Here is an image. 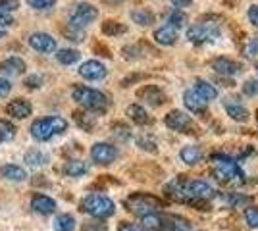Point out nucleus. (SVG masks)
Instances as JSON below:
<instances>
[{"mask_svg": "<svg viewBox=\"0 0 258 231\" xmlns=\"http://www.w3.org/2000/svg\"><path fill=\"white\" fill-rule=\"evenodd\" d=\"M166 195L177 202L187 204H201L216 195L214 187L203 179H173L166 185Z\"/></svg>", "mask_w": 258, "mask_h": 231, "instance_id": "obj_1", "label": "nucleus"}, {"mask_svg": "<svg viewBox=\"0 0 258 231\" xmlns=\"http://www.w3.org/2000/svg\"><path fill=\"white\" fill-rule=\"evenodd\" d=\"M68 129V121L60 116H48V118H39L31 123L29 131L33 139L37 141H50L56 135H62Z\"/></svg>", "mask_w": 258, "mask_h": 231, "instance_id": "obj_2", "label": "nucleus"}, {"mask_svg": "<svg viewBox=\"0 0 258 231\" xmlns=\"http://www.w3.org/2000/svg\"><path fill=\"white\" fill-rule=\"evenodd\" d=\"M212 162V174L216 179L224 181V183H233V181H243V172L233 158H229L226 154H214L210 158Z\"/></svg>", "mask_w": 258, "mask_h": 231, "instance_id": "obj_3", "label": "nucleus"}, {"mask_svg": "<svg viewBox=\"0 0 258 231\" xmlns=\"http://www.w3.org/2000/svg\"><path fill=\"white\" fill-rule=\"evenodd\" d=\"M72 97L76 102H79L83 108L91 112H104L108 108V97L104 93H100L97 89H91V87H83L79 85L72 91Z\"/></svg>", "mask_w": 258, "mask_h": 231, "instance_id": "obj_4", "label": "nucleus"}, {"mask_svg": "<svg viewBox=\"0 0 258 231\" xmlns=\"http://www.w3.org/2000/svg\"><path fill=\"white\" fill-rule=\"evenodd\" d=\"M81 210H83L85 214H89V216L97 218V220H102V218H110V216L114 214L116 204H114L112 198L93 193V195H87V197L81 200Z\"/></svg>", "mask_w": 258, "mask_h": 231, "instance_id": "obj_5", "label": "nucleus"}, {"mask_svg": "<svg viewBox=\"0 0 258 231\" xmlns=\"http://www.w3.org/2000/svg\"><path fill=\"white\" fill-rule=\"evenodd\" d=\"M125 208L135 214V216H149V214H156L162 208V200L147 193H133L131 197L125 198Z\"/></svg>", "mask_w": 258, "mask_h": 231, "instance_id": "obj_6", "label": "nucleus"}, {"mask_svg": "<svg viewBox=\"0 0 258 231\" xmlns=\"http://www.w3.org/2000/svg\"><path fill=\"white\" fill-rule=\"evenodd\" d=\"M218 35H220V23H218V20L212 22V18L201 20L187 29V39L195 44L212 43L218 39Z\"/></svg>", "mask_w": 258, "mask_h": 231, "instance_id": "obj_7", "label": "nucleus"}, {"mask_svg": "<svg viewBox=\"0 0 258 231\" xmlns=\"http://www.w3.org/2000/svg\"><path fill=\"white\" fill-rule=\"evenodd\" d=\"M98 18V10L95 6H91V4H85V2H81V4H76L72 12H70V16H68V20H70V25L68 27H72V29H83L87 27L89 23H93L95 20Z\"/></svg>", "mask_w": 258, "mask_h": 231, "instance_id": "obj_8", "label": "nucleus"}, {"mask_svg": "<svg viewBox=\"0 0 258 231\" xmlns=\"http://www.w3.org/2000/svg\"><path fill=\"white\" fill-rule=\"evenodd\" d=\"M166 125L173 129V131L179 133H195L197 131V125L195 121L191 120V116H187L185 112L181 110H172L168 116H166Z\"/></svg>", "mask_w": 258, "mask_h": 231, "instance_id": "obj_9", "label": "nucleus"}, {"mask_svg": "<svg viewBox=\"0 0 258 231\" xmlns=\"http://www.w3.org/2000/svg\"><path fill=\"white\" fill-rule=\"evenodd\" d=\"M91 158L97 162V164H112L116 158H118V148L114 144L108 143H95L91 148Z\"/></svg>", "mask_w": 258, "mask_h": 231, "instance_id": "obj_10", "label": "nucleus"}, {"mask_svg": "<svg viewBox=\"0 0 258 231\" xmlns=\"http://www.w3.org/2000/svg\"><path fill=\"white\" fill-rule=\"evenodd\" d=\"M79 75L89 79V81H98L106 77V67L98 60H87L79 66Z\"/></svg>", "mask_w": 258, "mask_h": 231, "instance_id": "obj_11", "label": "nucleus"}, {"mask_svg": "<svg viewBox=\"0 0 258 231\" xmlns=\"http://www.w3.org/2000/svg\"><path fill=\"white\" fill-rule=\"evenodd\" d=\"M29 44H31V48H35L37 52H44V54L56 50V39H54L52 35L41 33V31H37V33H33L29 37Z\"/></svg>", "mask_w": 258, "mask_h": 231, "instance_id": "obj_12", "label": "nucleus"}, {"mask_svg": "<svg viewBox=\"0 0 258 231\" xmlns=\"http://www.w3.org/2000/svg\"><path fill=\"white\" fill-rule=\"evenodd\" d=\"M137 97L141 100H145L147 104H151V106H160V104L166 102V95L156 85H145V87H141L137 91Z\"/></svg>", "mask_w": 258, "mask_h": 231, "instance_id": "obj_13", "label": "nucleus"}, {"mask_svg": "<svg viewBox=\"0 0 258 231\" xmlns=\"http://www.w3.org/2000/svg\"><path fill=\"white\" fill-rule=\"evenodd\" d=\"M212 69L220 75H237L241 71V64L231 60V58H226V56H220V58H214L212 60Z\"/></svg>", "mask_w": 258, "mask_h": 231, "instance_id": "obj_14", "label": "nucleus"}, {"mask_svg": "<svg viewBox=\"0 0 258 231\" xmlns=\"http://www.w3.org/2000/svg\"><path fill=\"white\" fill-rule=\"evenodd\" d=\"M224 108H226L227 116L235 121H247L248 120V110L241 104V100L235 97H227L224 100Z\"/></svg>", "mask_w": 258, "mask_h": 231, "instance_id": "obj_15", "label": "nucleus"}, {"mask_svg": "<svg viewBox=\"0 0 258 231\" xmlns=\"http://www.w3.org/2000/svg\"><path fill=\"white\" fill-rule=\"evenodd\" d=\"M6 112H8V116H12V118L23 120V118L31 116L33 106H31V102H27L25 99H16L6 106Z\"/></svg>", "mask_w": 258, "mask_h": 231, "instance_id": "obj_16", "label": "nucleus"}, {"mask_svg": "<svg viewBox=\"0 0 258 231\" xmlns=\"http://www.w3.org/2000/svg\"><path fill=\"white\" fill-rule=\"evenodd\" d=\"M193 225L181 216H162V231H191Z\"/></svg>", "mask_w": 258, "mask_h": 231, "instance_id": "obj_17", "label": "nucleus"}, {"mask_svg": "<svg viewBox=\"0 0 258 231\" xmlns=\"http://www.w3.org/2000/svg\"><path fill=\"white\" fill-rule=\"evenodd\" d=\"M183 102H185V106L193 112V114H205L206 112V100L201 99L193 89H187L183 93Z\"/></svg>", "mask_w": 258, "mask_h": 231, "instance_id": "obj_18", "label": "nucleus"}, {"mask_svg": "<svg viewBox=\"0 0 258 231\" xmlns=\"http://www.w3.org/2000/svg\"><path fill=\"white\" fill-rule=\"evenodd\" d=\"M31 208L37 212V214H52L54 210H56V202H54L50 197H46V195H41V193H37L35 197L31 198Z\"/></svg>", "mask_w": 258, "mask_h": 231, "instance_id": "obj_19", "label": "nucleus"}, {"mask_svg": "<svg viewBox=\"0 0 258 231\" xmlns=\"http://www.w3.org/2000/svg\"><path fill=\"white\" fill-rule=\"evenodd\" d=\"M0 71L6 75H22L25 71V62L18 56H10V58L0 62Z\"/></svg>", "mask_w": 258, "mask_h": 231, "instance_id": "obj_20", "label": "nucleus"}, {"mask_svg": "<svg viewBox=\"0 0 258 231\" xmlns=\"http://www.w3.org/2000/svg\"><path fill=\"white\" fill-rule=\"evenodd\" d=\"M154 41L164 44V46H172L177 41V29L166 23V25H162L154 31Z\"/></svg>", "mask_w": 258, "mask_h": 231, "instance_id": "obj_21", "label": "nucleus"}, {"mask_svg": "<svg viewBox=\"0 0 258 231\" xmlns=\"http://www.w3.org/2000/svg\"><path fill=\"white\" fill-rule=\"evenodd\" d=\"M195 93L201 97V99H205L206 102L208 100H214L216 97H218V91H216V87L212 85V83H208L206 79H197L195 81Z\"/></svg>", "mask_w": 258, "mask_h": 231, "instance_id": "obj_22", "label": "nucleus"}, {"mask_svg": "<svg viewBox=\"0 0 258 231\" xmlns=\"http://www.w3.org/2000/svg\"><path fill=\"white\" fill-rule=\"evenodd\" d=\"M127 116L131 118V121H135L139 125H149V123H152V118L149 116V112L145 110L143 106H139V104H131L127 108Z\"/></svg>", "mask_w": 258, "mask_h": 231, "instance_id": "obj_23", "label": "nucleus"}, {"mask_svg": "<svg viewBox=\"0 0 258 231\" xmlns=\"http://www.w3.org/2000/svg\"><path fill=\"white\" fill-rule=\"evenodd\" d=\"M0 176L4 177V179H8V181H23L27 177V174H25V170L20 168V166L6 164L0 168Z\"/></svg>", "mask_w": 258, "mask_h": 231, "instance_id": "obj_24", "label": "nucleus"}, {"mask_svg": "<svg viewBox=\"0 0 258 231\" xmlns=\"http://www.w3.org/2000/svg\"><path fill=\"white\" fill-rule=\"evenodd\" d=\"M87 170H89V166H87V162H83V160H68L64 166V174L70 177H81L87 174Z\"/></svg>", "mask_w": 258, "mask_h": 231, "instance_id": "obj_25", "label": "nucleus"}, {"mask_svg": "<svg viewBox=\"0 0 258 231\" xmlns=\"http://www.w3.org/2000/svg\"><path fill=\"white\" fill-rule=\"evenodd\" d=\"M179 156H181V160L185 162V164L195 166V164H199V162H201L203 152H201V148H199V146H195V144H187V146H183L181 148Z\"/></svg>", "mask_w": 258, "mask_h": 231, "instance_id": "obj_26", "label": "nucleus"}, {"mask_svg": "<svg viewBox=\"0 0 258 231\" xmlns=\"http://www.w3.org/2000/svg\"><path fill=\"white\" fill-rule=\"evenodd\" d=\"M48 162V154L39 150V148H31L29 152H25V164L31 168H39Z\"/></svg>", "mask_w": 258, "mask_h": 231, "instance_id": "obj_27", "label": "nucleus"}, {"mask_svg": "<svg viewBox=\"0 0 258 231\" xmlns=\"http://www.w3.org/2000/svg\"><path fill=\"white\" fill-rule=\"evenodd\" d=\"M141 227L145 231H162V214H149L141 218Z\"/></svg>", "mask_w": 258, "mask_h": 231, "instance_id": "obj_28", "label": "nucleus"}, {"mask_svg": "<svg viewBox=\"0 0 258 231\" xmlns=\"http://www.w3.org/2000/svg\"><path fill=\"white\" fill-rule=\"evenodd\" d=\"M131 20L137 23V25L147 27V25L154 23V14L151 10H147V8H137V10L131 12Z\"/></svg>", "mask_w": 258, "mask_h": 231, "instance_id": "obj_29", "label": "nucleus"}, {"mask_svg": "<svg viewBox=\"0 0 258 231\" xmlns=\"http://www.w3.org/2000/svg\"><path fill=\"white\" fill-rule=\"evenodd\" d=\"M79 52L74 50V48H60L58 52H56V60L60 62V64H64V66H72V64H76L77 60H79Z\"/></svg>", "mask_w": 258, "mask_h": 231, "instance_id": "obj_30", "label": "nucleus"}, {"mask_svg": "<svg viewBox=\"0 0 258 231\" xmlns=\"http://www.w3.org/2000/svg\"><path fill=\"white\" fill-rule=\"evenodd\" d=\"M74 227H76V220L70 214H60L54 220V229L56 231H74Z\"/></svg>", "mask_w": 258, "mask_h": 231, "instance_id": "obj_31", "label": "nucleus"}, {"mask_svg": "<svg viewBox=\"0 0 258 231\" xmlns=\"http://www.w3.org/2000/svg\"><path fill=\"white\" fill-rule=\"evenodd\" d=\"M125 31H127V27L119 22H112V20H108V22L102 23V33L110 35V37H116V35H121V33H125Z\"/></svg>", "mask_w": 258, "mask_h": 231, "instance_id": "obj_32", "label": "nucleus"}, {"mask_svg": "<svg viewBox=\"0 0 258 231\" xmlns=\"http://www.w3.org/2000/svg\"><path fill=\"white\" fill-rule=\"evenodd\" d=\"M14 137H16V127H14V123L8 120H0V143L12 141Z\"/></svg>", "mask_w": 258, "mask_h": 231, "instance_id": "obj_33", "label": "nucleus"}, {"mask_svg": "<svg viewBox=\"0 0 258 231\" xmlns=\"http://www.w3.org/2000/svg\"><path fill=\"white\" fill-rule=\"evenodd\" d=\"M74 118H76L77 125H79L81 129H85V131H91V129L95 127V118H93L91 114H85V112H76V114H74Z\"/></svg>", "mask_w": 258, "mask_h": 231, "instance_id": "obj_34", "label": "nucleus"}, {"mask_svg": "<svg viewBox=\"0 0 258 231\" xmlns=\"http://www.w3.org/2000/svg\"><path fill=\"white\" fill-rule=\"evenodd\" d=\"M166 20H168L166 23H168V25H172V27H175V29H177V27H183V25L187 23L185 14H183L181 10H177V8H173V10L168 14V18H166Z\"/></svg>", "mask_w": 258, "mask_h": 231, "instance_id": "obj_35", "label": "nucleus"}, {"mask_svg": "<svg viewBox=\"0 0 258 231\" xmlns=\"http://www.w3.org/2000/svg\"><path fill=\"white\" fill-rule=\"evenodd\" d=\"M245 220L250 227H258V206H248L245 210Z\"/></svg>", "mask_w": 258, "mask_h": 231, "instance_id": "obj_36", "label": "nucleus"}, {"mask_svg": "<svg viewBox=\"0 0 258 231\" xmlns=\"http://www.w3.org/2000/svg\"><path fill=\"white\" fill-rule=\"evenodd\" d=\"M243 52H245L248 58H254V56H258V37H252V39H248V43L245 44Z\"/></svg>", "mask_w": 258, "mask_h": 231, "instance_id": "obj_37", "label": "nucleus"}, {"mask_svg": "<svg viewBox=\"0 0 258 231\" xmlns=\"http://www.w3.org/2000/svg\"><path fill=\"white\" fill-rule=\"evenodd\" d=\"M81 231H108V229H106V223H102V221L98 220H91V221H85L81 225Z\"/></svg>", "mask_w": 258, "mask_h": 231, "instance_id": "obj_38", "label": "nucleus"}, {"mask_svg": "<svg viewBox=\"0 0 258 231\" xmlns=\"http://www.w3.org/2000/svg\"><path fill=\"white\" fill-rule=\"evenodd\" d=\"M27 4L35 10H50L54 6V0H27Z\"/></svg>", "mask_w": 258, "mask_h": 231, "instance_id": "obj_39", "label": "nucleus"}, {"mask_svg": "<svg viewBox=\"0 0 258 231\" xmlns=\"http://www.w3.org/2000/svg\"><path fill=\"white\" fill-rule=\"evenodd\" d=\"M20 8V0H0V10L2 12H14Z\"/></svg>", "mask_w": 258, "mask_h": 231, "instance_id": "obj_40", "label": "nucleus"}, {"mask_svg": "<svg viewBox=\"0 0 258 231\" xmlns=\"http://www.w3.org/2000/svg\"><path fill=\"white\" fill-rule=\"evenodd\" d=\"M243 91H245V95H248V97L258 95V81H254V79H247L245 85H243Z\"/></svg>", "mask_w": 258, "mask_h": 231, "instance_id": "obj_41", "label": "nucleus"}, {"mask_svg": "<svg viewBox=\"0 0 258 231\" xmlns=\"http://www.w3.org/2000/svg\"><path fill=\"white\" fill-rule=\"evenodd\" d=\"M139 146L141 148H147V150H151V152H154L156 150V143L152 141V139H149V137H139Z\"/></svg>", "mask_w": 258, "mask_h": 231, "instance_id": "obj_42", "label": "nucleus"}, {"mask_svg": "<svg viewBox=\"0 0 258 231\" xmlns=\"http://www.w3.org/2000/svg\"><path fill=\"white\" fill-rule=\"evenodd\" d=\"M41 85H43V77L31 75L25 79V87L27 89H37V87H41Z\"/></svg>", "mask_w": 258, "mask_h": 231, "instance_id": "obj_43", "label": "nucleus"}, {"mask_svg": "<svg viewBox=\"0 0 258 231\" xmlns=\"http://www.w3.org/2000/svg\"><path fill=\"white\" fill-rule=\"evenodd\" d=\"M12 23H14V18H12V14L0 10V29H2V27H10Z\"/></svg>", "mask_w": 258, "mask_h": 231, "instance_id": "obj_44", "label": "nucleus"}, {"mask_svg": "<svg viewBox=\"0 0 258 231\" xmlns=\"http://www.w3.org/2000/svg\"><path fill=\"white\" fill-rule=\"evenodd\" d=\"M118 231H145L141 225H137V223H129V221H121L119 223Z\"/></svg>", "mask_w": 258, "mask_h": 231, "instance_id": "obj_45", "label": "nucleus"}, {"mask_svg": "<svg viewBox=\"0 0 258 231\" xmlns=\"http://www.w3.org/2000/svg\"><path fill=\"white\" fill-rule=\"evenodd\" d=\"M64 33L70 37V41H83V35H81L79 29H72V27H68V29H64Z\"/></svg>", "mask_w": 258, "mask_h": 231, "instance_id": "obj_46", "label": "nucleus"}, {"mask_svg": "<svg viewBox=\"0 0 258 231\" xmlns=\"http://www.w3.org/2000/svg\"><path fill=\"white\" fill-rule=\"evenodd\" d=\"M10 91H12V83L8 79H2L0 77V97H6Z\"/></svg>", "mask_w": 258, "mask_h": 231, "instance_id": "obj_47", "label": "nucleus"}, {"mask_svg": "<svg viewBox=\"0 0 258 231\" xmlns=\"http://www.w3.org/2000/svg\"><path fill=\"white\" fill-rule=\"evenodd\" d=\"M248 20H250V23L254 27H258V6H250L248 8Z\"/></svg>", "mask_w": 258, "mask_h": 231, "instance_id": "obj_48", "label": "nucleus"}, {"mask_svg": "<svg viewBox=\"0 0 258 231\" xmlns=\"http://www.w3.org/2000/svg\"><path fill=\"white\" fill-rule=\"evenodd\" d=\"M114 129H116V135H118V137H121V139H127V137H129V129L125 127V125L116 123V125H114Z\"/></svg>", "mask_w": 258, "mask_h": 231, "instance_id": "obj_49", "label": "nucleus"}, {"mask_svg": "<svg viewBox=\"0 0 258 231\" xmlns=\"http://www.w3.org/2000/svg\"><path fill=\"white\" fill-rule=\"evenodd\" d=\"M193 0H172V4L179 10V8H185V6H189Z\"/></svg>", "mask_w": 258, "mask_h": 231, "instance_id": "obj_50", "label": "nucleus"}, {"mask_svg": "<svg viewBox=\"0 0 258 231\" xmlns=\"http://www.w3.org/2000/svg\"><path fill=\"white\" fill-rule=\"evenodd\" d=\"M102 2H108V4H119V2H123V0H102Z\"/></svg>", "mask_w": 258, "mask_h": 231, "instance_id": "obj_51", "label": "nucleus"}, {"mask_svg": "<svg viewBox=\"0 0 258 231\" xmlns=\"http://www.w3.org/2000/svg\"><path fill=\"white\" fill-rule=\"evenodd\" d=\"M4 35H6V31H4V29H0V39H4Z\"/></svg>", "mask_w": 258, "mask_h": 231, "instance_id": "obj_52", "label": "nucleus"}, {"mask_svg": "<svg viewBox=\"0 0 258 231\" xmlns=\"http://www.w3.org/2000/svg\"><path fill=\"white\" fill-rule=\"evenodd\" d=\"M256 114H258V110H256ZM256 118H258V116H256Z\"/></svg>", "mask_w": 258, "mask_h": 231, "instance_id": "obj_53", "label": "nucleus"}]
</instances>
